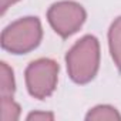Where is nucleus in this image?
I'll list each match as a JSON object with an SVG mask.
<instances>
[{
    "label": "nucleus",
    "mask_w": 121,
    "mask_h": 121,
    "mask_svg": "<svg viewBox=\"0 0 121 121\" xmlns=\"http://www.w3.org/2000/svg\"><path fill=\"white\" fill-rule=\"evenodd\" d=\"M2 101V120L16 121L20 118V105L13 98H0Z\"/></svg>",
    "instance_id": "nucleus-8"
},
{
    "label": "nucleus",
    "mask_w": 121,
    "mask_h": 121,
    "mask_svg": "<svg viewBox=\"0 0 121 121\" xmlns=\"http://www.w3.org/2000/svg\"><path fill=\"white\" fill-rule=\"evenodd\" d=\"M43 39L41 23L37 17L29 16L9 24L0 37L2 48L12 54H27L39 47Z\"/></svg>",
    "instance_id": "nucleus-2"
},
{
    "label": "nucleus",
    "mask_w": 121,
    "mask_h": 121,
    "mask_svg": "<svg viewBox=\"0 0 121 121\" xmlns=\"http://www.w3.org/2000/svg\"><path fill=\"white\" fill-rule=\"evenodd\" d=\"M108 47L115 67L121 71V16L117 17L108 30Z\"/></svg>",
    "instance_id": "nucleus-5"
},
{
    "label": "nucleus",
    "mask_w": 121,
    "mask_h": 121,
    "mask_svg": "<svg viewBox=\"0 0 121 121\" xmlns=\"http://www.w3.org/2000/svg\"><path fill=\"white\" fill-rule=\"evenodd\" d=\"M69 77L76 84L90 83L100 69V43L97 37H81L66 54Z\"/></svg>",
    "instance_id": "nucleus-1"
},
{
    "label": "nucleus",
    "mask_w": 121,
    "mask_h": 121,
    "mask_svg": "<svg viewBox=\"0 0 121 121\" xmlns=\"http://www.w3.org/2000/svg\"><path fill=\"white\" fill-rule=\"evenodd\" d=\"M39 121V120H54V114L53 112H44V111H34V112H30L27 115V121Z\"/></svg>",
    "instance_id": "nucleus-9"
},
{
    "label": "nucleus",
    "mask_w": 121,
    "mask_h": 121,
    "mask_svg": "<svg viewBox=\"0 0 121 121\" xmlns=\"http://www.w3.org/2000/svg\"><path fill=\"white\" fill-rule=\"evenodd\" d=\"M17 2H20V0H0V14H4L7 12L9 7H12L13 4H16Z\"/></svg>",
    "instance_id": "nucleus-10"
},
{
    "label": "nucleus",
    "mask_w": 121,
    "mask_h": 121,
    "mask_svg": "<svg viewBox=\"0 0 121 121\" xmlns=\"http://www.w3.org/2000/svg\"><path fill=\"white\" fill-rule=\"evenodd\" d=\"M24 76L29 94L37 100H44L57 87L58 64L51 58H37L27 66Z\"/></svg>",
    "instance_id": "nucleus-3"
},
{
    "label": "nucleus",
    "mask_w": 121,
    "mask_h": 121,
    "mask_svg": "<svg viewBox=\"0 0 121 121\" xmlns=\"http://www.w3.org/2000/svg\"><path fill=\"white\" fill-rule=\"evenodd\" d=\"M87 121H104V120H111V121H120L121 120V114L118 112V110L112 105H97L94 108H91L87 115H86Z\"/></svg>",
    "instance_id": "nucleus-7"
},
{
    "label": "nucleus",
    "mask_w": 121,
    "mask_h": 121,
    "mask_svg": "<svg viewBox=\"0 0 121 121\" xmlns=\"http://www.w3.org/2000/svg\"><path fill=\"white\" fill-rule=\"evenodd\" d=\"M87 13L84 7L73 0H61L53 3L47 10V20L51 29L63 39L77 33L84 24Z\"/></svg>",
    "instance_id": "nucleus-4"
},
{
    "label": "nucleus",
    "mask_w": 121,
    "mask_h": 121,
    "mask_svg": "<svg viewBox=\"0 0 121 121\" xmlns=\"http://www.w3.org/2000/svg\"><path fill=\"white\" fill-rule=\"evenodd\" d=\"M16 91L13 70L7 66V63H0V97L2 98H13Z\"/></svg>",
    "instance_id": "nucleus-6"
}]
</instances>
